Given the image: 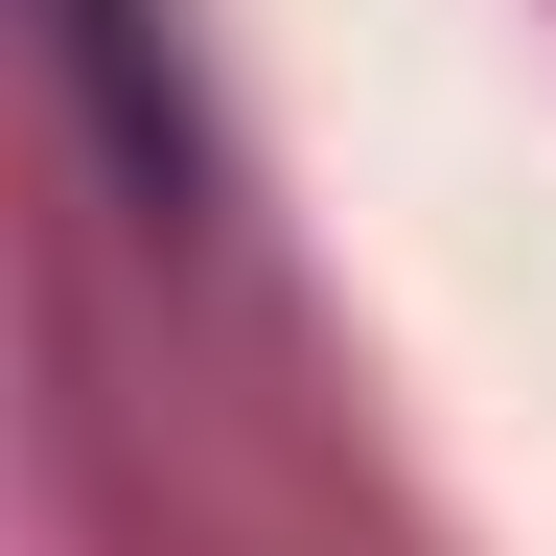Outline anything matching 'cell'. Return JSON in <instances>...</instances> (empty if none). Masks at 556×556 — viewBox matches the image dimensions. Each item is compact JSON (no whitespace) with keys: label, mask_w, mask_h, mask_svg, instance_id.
I'll list each match as a JSON object with an SVG mask.
<instances>
[{"label":"cell","mask_w":556,"mask_h":556,"mask_svg":"<svg viewBox=\"0 0 556 556\" xmlns=\"http://www.w3.org/2000/svg\"><path fill=\"white\" fill-rule=\"evenodd\" d=\"M70 47H93V70H116V116L163 139V93H139V0H70Z\"/></svg>","instance_id":"1"}]
</instances>
